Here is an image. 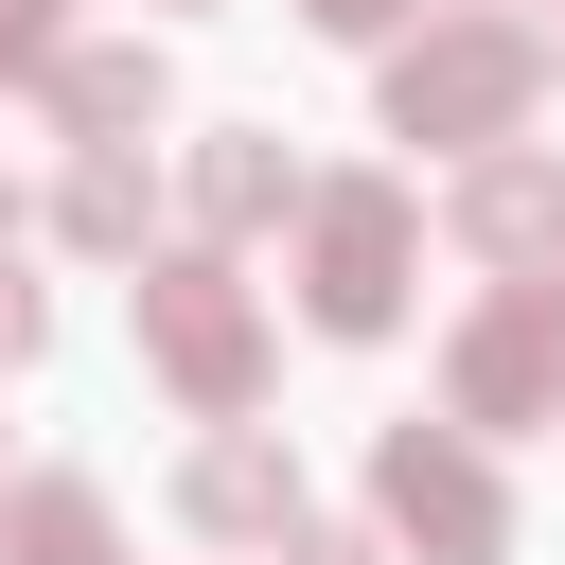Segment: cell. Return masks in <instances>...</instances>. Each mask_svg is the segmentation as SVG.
<instances>
[{"label":"cell","mask_w":565,"mask_h":565,"mask_svg":"<svg viewBox=\"0 0 565 565\" xmlns=\"http://www.w3.org/2000/svg\"><path fill=\"white\" fill-rule=\"evenodd\" d=\"M18 565H106V494L88 477H35L18 494Z\"/></svg>","instance_id":"obj_8"},{"label":"cell","mask_w":565,"mask_h":565,"mask_svg":"<svg viewBox=\"0 0 565 565\" xmlns=\"http://www.w3.org/2000/svg\"><path fill=\"white\" fill-rule=\"evenodd\" d=\"M547 230H565V212H547Z\"/></svg>","instance_id":"obj_16"},{"label":"cell","mask_w":565,"mask_h":565,"mask_svg":"<svg viewBox=\"0 0 565 565\" xmlns=\"http://www.w3.org/2000/svg\"><path fill=\"white\" fill-rule=\"evenodd\" d=\"M547 212H565V194H547V177H530V159H494V177H477V247H530V230H547Z\"/></svg>","instance_id":"obj_10"},{"label":"cell","mask_w":565,"mask_h":565,"mask_svg":"<svg viewBox=\"0 0 565 565\" xmlns=\"http://www.w3.org/2000/svg\"><path fill=\"white\" fill-rule=\"evenodd\" d=\"M318 18H335V35H388V18H406V0H318Z\"/></svg>","instance_id":"obj_14"},{"label":"cell","mask_w":565,"mask_h":565,"mask_svg":"<svg viewBox=\"0 0 565 565\" xmlns=\"http://www.w3.org/2000/svg\"><path fill=\"white\" fill-rule=\"evenodd\" d=\"M282 512H300V477H282L265 441H212V459H194V530H282Z\"/></svg>","instance_id":"obj_7"},{"label":"cell","mask_w":565,"mask_h":565,"mask_svg":"<svg viewBox=\"0 0 565 565\" xmlns=\"http://www.w3.org/2000/svg\"><path fill=\"white\" fill-rule=\"evenodd\" d=\"M53 106H71V124H88V159H106V141L159 106V53H53Z\"/></svg>","instance_id":"obj_6"},{"label":"cell","mask_w":565,"mask_h":565,"mask_svg":"<svg viewBox=\"0 0 565 565\" xmlns=\"http://www.w3.org/2000/svg\"><path fill=\"white\" fill-rule=\"evenodd\" d=\"M141 335H159V371L194 406H247V300H230V265H159L141 282Z\"/></svg>","instance_id":"obj_3"},{"label":"cell","mask_w":565,"mask_h":565,"mask_svg":"<svg viewBox=\"0 0 565 565\" xmlns=\"http://www.w3.org/2000/svg\"><path fill=\"white\" fill-rule=\"evenodd\" d=\"M194 194H212L230 230H265V212H300V177H282L265 141H212V159H194Z\"/></svg>","instance_id":"obj_9"},{"label":"cell","mask_w":565,"mask_h":565,"mask_svg":"<svg viewBox=\"0 0 565 565\" xmlns=\"http://www.w3.org/2000/svg\"><path fill=\"white\" fill-rule=\"evenodd\" d=\"M300 565H371V547H353V530H318V547H300Z\"/></svg>","instance_id":"obj_15"},{"label":"cell","mask_w":565,"mask_h":565,"mask_svg":"<svg viewBox=\"0 0 565 565\" xmlns=\"http://www.w3.org/2000/svg\"><path fill=\"white\" fill-rule=\"evenodd\" d=\"M530 88H547V53H530L512 18H441V35L388 71V124H406V141H494Z\"/></svg>","instance_id":"obj_1"},{"label":"cell","mask_w":565,"mask_h":565,"mask_svg":"<svg viewBox=\"0 0 565 565\" xmlns=\"http://www.w3.org/2000/svg\"><path fill=\"white\" fill-rule=\"evenodd\" d=\"M318 212V318L335 335H388V300H406V194H371V177H335V194H300Z\"/></svg>","instance_id":"obj_2"},{"label":"cell","mask_w":565,"mask_h":565,"mask_svg":"<svg viewBox=\"0 0 565 565\" xmlns=\"http://www.w3.org/2000/svg\"><path fill=\"white\" fill-rule=\"evenodd\" d=\"M0 71H53V0H0Z\"/></svg>","instance_id":"obj_12"},{"label":"cell","mask_w":565,"mask_h":565,"mask_svg":"<svg viewBox=\"0 0 565 565\" xmlns=\"http://www.w3.org/2000/svg\"><path fill=\"white\" fill-rule=\"evenodd\" d=\"M388 530H406V547H441V565H494V530H512V512H494V477H477L459 441H424V424H406V441H388Z\"/></svg>","instance_id":"obj_5"},{"label":"cell","mask_w":565,"mask_h":565,"mask_svg":"<svg viewBox=\"0 0 565 565\" xmlns=\"http://www.w3.org/2000/svg\"><path fill=\"white\" fill-rule=\"evenodd\" d=\"M0 353H35V282L18 265H0Z\"/></svg>","instance_id":"obj_13"},{"label":"cell","mask_w":565,"mask_h":565,"mask_svg":"<svg viewBox=\"0 0 565 565\" xmlns=\"http://www.w3.org/2000/svg\"><path fill=\"white\" fill-rule=\"evenodd\" d=\"M71 230H88V247H124V230H141V177H124V159H88V177H71Z\"/></svg>","instance_id":"obj_11"},{"label":"cell","mask_w":565,"mask_h":565,"mask_svg":"<svg viewBox=\"0 0 565 565\" xmlns=\"http://www.w3.org/2000/svg\"><path fill=\"white\" fill-rule=\"evenodd\" d=\"M547 388H565V282H530L459 335V424H530Z\"/></svg>","instance_id":"obj_4"}]
</instances>
